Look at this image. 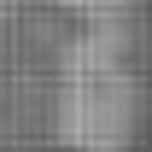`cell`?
<instances>
[{"instance_id": "obj_1", "label": "cell", "mask_w": 152, "mask_h": 152, "mask_svg": "<svg viewBox=\"0 0 152 152\" xmlns=\"http://www.w3.org/2000/svg\"><path fill=\"white\" fill-rule=\"evenodd\" d=\"M140 129V82L117 29H82L58 70V134L70 152H129Z\"/></svg>"}]
</instances>
